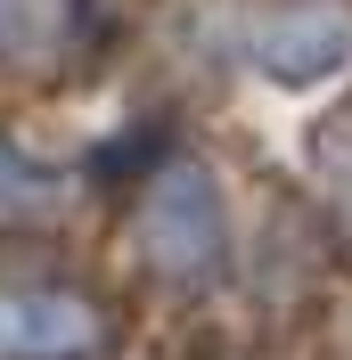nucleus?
I'll return each instance as SVG.
<instances>
[{
  "instance_id": "obj_1",
  "label": "nucleus",
  "mask_w": 352,
  "mask_h": 360,
  "mask_svg": "<svg viewBox=\"0 0 352 360\" xmlns=\"http://www.w3.org/2000/svg\"><path fill=\"white\" fill-rule=\"evenodd\" d=\"M139 246H148L156 270H172V278H205V270L221 262V205H213V180L189 172V164H172V172L139 197Z\"/></svg>"
},
{
  "instance_id": "obj_2",
  "label": "nucleus",
  "mask_w": 352,
  "mask_h": 360,
  "mask_svg": "<svg viewBox=\"0 0 352 360\" xmlns=\"http://www.w3.org/2000/svg\"><path fill=\"white\" fill-rule=\"evenodd\" d=\"M99 336H107V319L82 295H58V287L0 295V360H74Z\"/></svg>"
},
{
  "instance_id": "obj_3",
  "label": "nucleus",
  "mask_w": 352,
  "mask_h": 360,
  "mask_svg": "<svg viewBox=\"0 0 352 360\" xmlns=\"http://www.w3.org/2000/svg\"><path fill=\"white\" fill-rule=\"evenodd\" d=\"M254 49H263V66L279 74V82H311V74H328L352 49V17L328 8V0H295V8H270L263 17Z\"/></svg>"
},
{
  "instance_id": "obj_4",
  "label": "nucleus",
  "mask_w": 352,
  "mask_h": 360,
  "mask_svg": "<svg viewBox=\"0 0 352 360\" xmlns=\"http://www.w3.org/2000/svg\"><path fill=\"white\" fill-rule=\"evenodd\" d=\"M66 197H74V188H66L58 172L25 164L17 148H8V139H0V213H8V221H42V213H58Z\"/></svg>"
},
{
  "instance_id": "obj_5",
  "label": "nucleus",
  "mask_w": 352,
  "mask_h": 360,
  "mask_svg": "<svg viewBox=\"0 0 352 360\" xmlns=\"http://www.w3.org/2000/svg\"><path fill=\"white\" fill-rule=\"evenodd\" d=\"M320 164H328V188H336V205H344V221H352V115L320 139Z\"/></svg>"
}]
</instances>
